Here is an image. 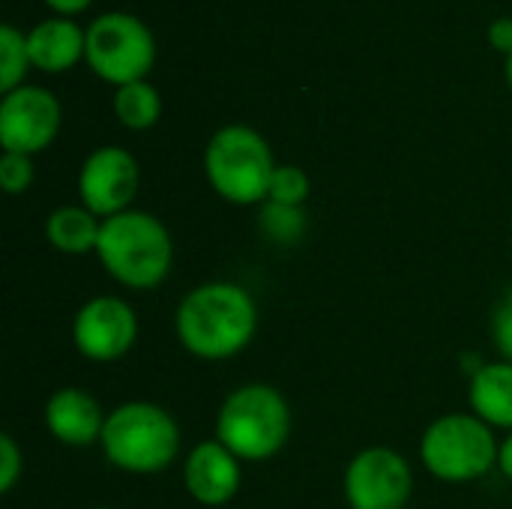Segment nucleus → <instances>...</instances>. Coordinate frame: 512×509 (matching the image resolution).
Wrapping results in <instances>:
<instances>
[{"label":"nucleus","mask_w":512,"mask_h":509,"mask_svg":"<svg viewBox=\"0 0 512 509\" xmlns=\"http://www.w3.org/2000/svg\"><path fill=\"white\" fill-rule=\"evenodd\" d=\"M258 303L249 288L228 279L195 285L174 312L180 348L204 363H225L243 354L258 333Z\"/></svg>","instance_id":"1"},{"label":"nucleus","mask_w":512,"mask_h":509,"mask_svg":"<svg viewBox=\"0 0 512 509\" xmlns=\"http://www.w3.org/2000/svg\"><path fill=\"white\" fill-rule=\"evenodd\" d=\"M96 258L126 291H156L174 267V240L165 222L147 210L102 219Z\"/></svg>","instance_id":"2"},{"label":"nucleus","mask_w":512,"mask_h":509,"mask_svg":"<svg viewBox=\"0 0 512 509\" xmlns=\"http://www.w3.org/2000/svg\"><path fill=\"white\" fill-rule=\"evenodd\" d=\"M291 429L294 414L285 393L273 384L249 381L222 399L213 438L225 444L243 465H261L288 447Z\"/></svg>","instance_id":"3"},{"label":"nucleus","mask_w":512,"mask_h":509,"mask_svg":"<svg viewBox=\"0 0 512 509\" xmlns=\"http://www.w3.org/2000/svg\"><path fill=\"white\" fill-rule=\"evenodd\" d=\"M180 447L183 435L171 411L144 399L111 408L99 441L105 462L135 477L168 471L180 459Z\"/></svg>","instance_id":"4"},{"label":"nucleus","mask_w":512,"mask_h":509,"mask_svg":"<svg viewBox=\"0 0 512 509\" xmlns=\"http://www.w3.org/2000/svg\"><path fill=\"white\" fill-rule=\"evenodd\" d=\"M273 171L276 159L267 138L246 123L216 129L204 147V177L210 189L234 207L264 204Z\"/></svg>","instance_id":"5"},{"label":"nucleus","mask_w":512,"mask_h":509,"mask_svg":"<svg viewBox=\"0 0 512 509\" xmlns=\"http://www.w3.org/2000/svg\"><path fill=\"white\" fill-rule=\"evenodd\" d=\"M498 450L501 441L495 429L471 411H453L432 420L417 444L423 468L450 486L483 480L498 468Z\"/></svg>","instance_id":"6"},{"label":"nucleus","mask_w":512,"mask_h":509,"mask_svg":"<svg viewBox=\"0 0 512 509\" xmlns=\"http://www.w3.org/2000/svg\"><path fill=\"white\" fill-rule=\"evenodd\" d=\"M87 66L108 84L123 87L144 81L156 63V39L132 12H102L87 27Z\"/></svg>","instance_id":"7"},{"label":"nucleus","mask_w":512,"mask_h":509,"mask_svg":"<svg viewBox=\"0 0 512 509\" xmlns=\"http://www.w3.org/2000/svg\"><path fill=\"white\" fill-rule=\"evenodd\" d=\"M342 486L351 509H405L414 495V471L399 450L366 447L351 456Z\"/></svg>","instance_id":"8"},{"label":"nucleus","mask_w":512,"mask_h":509,"mask_svg":"<svg viewBox=\"0 0 512 509\" xmlns=\"http://www.w3.org/2000/svg\"><path fill=\"white\" fill-rule=\"evenodd\" d=\"M138 315L117 294H96L72 315V345L87 363H117L138 342Z\"/></svg>","instance_id":"9"},{"label":"nucleus","mask_w":512,"mask_h":509,"mask_svg":"<svg viewBox=\"0 0 512 509\" xmlns=\"http://www.w3.org/2000/svg\"><path fill=\"white\" fill-rule=\"evenodd\" d=\"M60 102L51 90L21 84L0 99V147L3 153H42L60 132Z\"/></svg>","instance_id":"10"},{"label":"nucleus","mask_w":512,"mask_h":509,"mask_svg":"<svg viewBox=\"0 0 512 509\" xmlns=\"http://www.w3.org/2000/svg\"><path fill=\"white\" fill-rule=\"evenodd\" d=\"M141 189L138 159L117 144H102L81 162L78 171V195L81 204L99 219H111L117 213L132 210V201Z\"/></svg>","instance_id":"11"},{"label":"nucleus","mask_w":512,"mask_h":509,"mask_svg":"<svg viewBox=\"0 0 512 509\" xmlns=\"http://www.w3.org/2000/svg\"><path fill=\"white\" fill-rule=\"evenodd\" d=\"M183 489L198 507H228L243 489V462L225 444L207 438L183 459Z\"/></svg>","instance_id":"12"},{"label":"nucleus","mask_w":512,"mask_h":509,"mask_svg":"<svg viewBox=\"0 0 512 509\" xmlns=\"http://www.w3.org/2000/svg\"><path fill=\"white\" fill-rule=\"evenodd\" d=\"M108 414L102 411L99 399L81 387H60L45 399L42 423L48 435L63 447H93L102 441Z\"/></svg>","instance_id":"13"},{"label":"nucleus","mask_w":512,"mask_h":509,"mask_svg":"<svg viewBox=\"0 0 512 509\" xmlns=\"http://www.w3.org/2000/svg\"><path fill=\"white\" fill-rule=\"evenodd\" d=\"M87 48V30H81L72 18H45L27 33L30 63L42 72H66L72 69Z\"/></svg>","instance_id":"14"},{"label":"nucleus","mask_w":512,"mask_h":509,"mask_svg":"<svg viewBox=\"0 0 512 509\" xmlns=\"http://www.w3.org/2000/svg\"><path fill=\"white\" fill-rule=\"evenodd\" d=\"M468 408L486 426L512 432V363H483L480 372L468 378Z\"/></svg>","instance_id":"15"},{"label":"nucleus","mask_w":512,"mask_h":509,"mask_svg":"<svg viewBox=\"0 0 512 509\" xmlns=\"http://www.w3.org/2000/svg\"><path fill=\"white\" fill-rule=\"evenodd\" d=\"M102 231V219L90 213L84 204H63L45 219V240L51 249L63 255H87L96 252Z\"/></svg>","instance_id":"16"},{"label":"nucleus","mask_w":512,"mask_h":509,"mask_svg":"<svg viewBox=\"0 0 512 509\" xmlns=\"http://www.w3.org/2000/svg\"><path fill=\"white\" fill-rule=\"evenodd\" d=\"M111 105H114V117L135 132L156 126V120L162 117V96L147 78L117 87Z\"/></svg>","instance_id":"17"},{"label":"nucleus","mask_w":512,"mask_h":509,"mask_svg":"<svg viewBox=\"0 0 512 509\" xmlns=\"http://www.w3.org/2000/svg\"><path fill=\"white\" fill-rule=\"evenodd\" d=\"M258 228L276 246H294L306 234V210L264 201L261 210H258Z\"/></svg>","instance_id":"18"},{"label":"nucleus","mask_w":512,"mask_h":509,"mask_svg":"<svg viewBox=\"0 0 512 509\" xmlns=\"http://www.w3.org/2000/svg\"><path fill=\"white\" fill-rule=\"evenodd\" d=\"M27 66H33L30 51H27V36L18 27L3 24L0 27V90L9 93L21 87Z\"/></svg>","instance_id":"19"},{"label":"nucleus","mask_w":512,"mask_h":509,"mask_svg":"<svg viewBox=\"0 0 512 509\" xmlns=\"http://www.w3.org/2000/svg\"><path fill=\"white\" fill-rule=\"evenodd\" d=\"M312 195V180L300 165H276L267 201L285 204V207H303Z\"/></svg>","instance_id":"20"},{"label":"nucleus","mask_w":512,"mask_h":509,"mask_svg":"<svg viewBox=\"0 0 512 509\" xmlns=\"http://www.w3.org/2000/svg\"><path fill=\"white\" fill-rule=\"evenodd\" d=\"M33 159L24 153H3L0 156V186L6 195H21L33 183Z\"/></svg>","instance_id":"21"},{"label":"nucleus","mask_w":512,"mask_h":509,"mask_svg":"<svg viewBox=\"0 0 512 509\" xmlns=\"http://www.w3.org/2000/svg\"><path fill=\"white\" fill-rule=\"evenodd\" d=\"M21 477H24V450L9 432H3L0 435V495H9Z\"/></svg>","instance_id":"22"},{"label":"nucleus","mask_w":512,"mask_h":509,"mask_svg":"<svg viewBox=\"0 0 512 509\" xmlns=\"http://www.w3.org/2000/svg\"><path fill=\"white\" fill-rule=\"evenodd\" d=\"M492 342L501 354V360L512 363V288L501 294V300L492 309Z\"/></svg>","instance_id":"23"},{"label":"nucleus","mask_w":512,"mask_h":509,"mask_svg":"<svg viewBox=\"0 0 512 509\" xmlns=\"http://www.w3.org/2000/svg\"><path fill=\"white\" fill-rule=\"evenodd\" d=\"M489 39H492V45L498 48V51H504L507 57L512 54V18L510 15H501V18H495L492 21V27H489Z\"/></svg>","instance_id":"24"},{"label":"nucleus","mask_w":512,"mask_h":509,"mask_svg":"<svg viewBox=\"0 0 512 509\" xmlns=\"http://www.w3.org/2000/svg\"><path fill=\"white\" fill-rule=\"evenodd\" d=\"M498 471L512 483V432L501 438V450H498Z\"/></svg>","instance_id":"25"},{"label":"nucleus","mask_w":512,"mask_h":509,"mask_svg":"<svg viewBox=\"0 0 512 509\" xmlns=\"http://www.w3.org/2000/svg\"><path fill=\"white\" fill-rule=\"evenodd\" d=\"M54 12H60V15H75V12H81V9H87L93 0H45Z\"/></svg>","instance_id":"26"},{"label":"nucleus","mask_w":512,"mask_h":509,"mask_svg":"<svg viewBox=\"0 0 512 509\" xmlns=\"http://www.w3.org/2000/svg\"><path fill=\"white\" fill-rule=\"evenodd\" d=\"M507 81H510V87H512V54L507 57Z\"/></svg>","instance_id":"27"},{"label":"nucleus","mask_w":512,"mask_h":509,"mask_svg":"<svg viewBox=\"0 0 512 509\" xmlns=\"http://www.w3.org/2000/svg\"><path fill=\"white\" fill-rule=\"evenodd\" d=\"M90 509H114V507H90Z\"/></svg>","instance_id":"28"}]
</instances>
